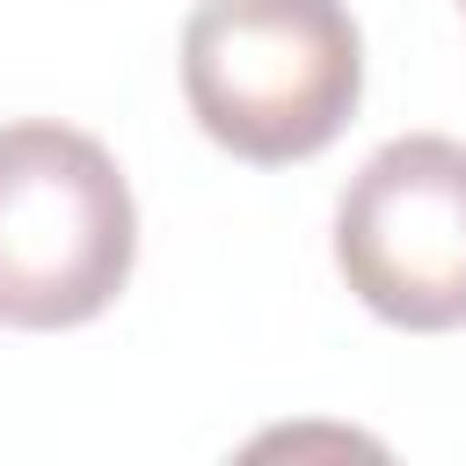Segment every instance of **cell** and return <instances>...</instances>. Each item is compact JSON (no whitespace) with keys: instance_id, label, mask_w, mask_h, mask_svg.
Segmentation results:
<instances>
[{"instance_id":"6da1fadb","label":"cell","mask_w":466,"mask_h":466,"mask_svg":"<svg viewBox=\"0 0 466 466\" xmlns=\"http://www.w3.org/2000/svg\"><path fill=\"white\" fill-rule=\"evenodd\" d=\"M182 102L233 160H313L364 102L357 15L342 0H197L182 22Z\"/></svg>"},{"instance_id":"7a4b0ae2","label":"cell","mask_w":466,"mask_h":466,"mask_svg":"<svg viewBox=\"0 0 466 466\" xmlns=\"http://www.w3.org/2000/svg\"><path fill=\"white\" fill-rule=\"evenodd\" d=\"M138 262V204L95 131L0 124V328L58 335L116 306Z\"/></svg>"},{"instance_id":"3957f363","label":"cell","mask_w":466,"mask_h":466,"mask_svg":"<svg viewBox=\"0 0 466 466\" xmlns=\"http://www.w3.org/2000/svg\"><path fill=\"white\" fill-rule=\"evenodd\" d=\"M335 269L386 328H466V146L386 138L335 204Z\"/></svg>"}]
</instances>
